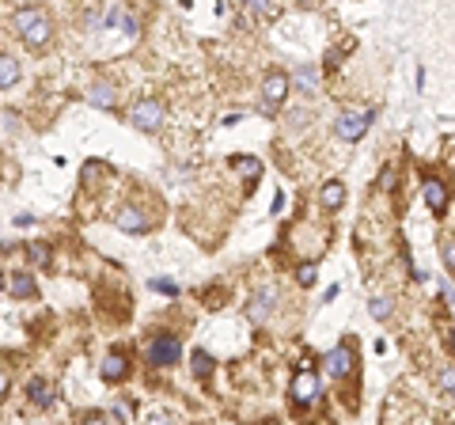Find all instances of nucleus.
Here are the masks:
<instances>
[{
  "label": "nucleus",
  "instance_id": "1",
  "mask_svg": "<svg viewBox=\"0 0 455 425\" xmlns=\"http://www.w3.org/2000/svg\"><path fill=\"white\" fill-rule=\"evenodd\" d=\"M12 27H16V34L23 38V46L34 49V53L53 42V19H49V12L38 8V4H27V8L12 12Z\"/></svg>",
  "mask_w": 455,
  "mask_h": 425
},
{
  "label": "nucleus",
  "instance_id": "2",
  "mask_svg": "<svg viewBox=\"0 0 455 425\" xmlns=\"http://www.w3.org/2000/svg\"><path fill=\"white\" fill-rule=\"evenodd\" d=\"M288 88H293V84H288V73H281V69H269L266 76H262V88H258V110L266 118H273L277 110H281V103L284 99H288Z\"/></svg>",
  "mask_w": 455,
  "mask_h": 425
},
{
  "label": "nucleus",
  "instance_id": "3",
  "mask_svg": "<svg viewBox=\"0 0 455 425\" xmlns=\"http://www.w3.org/2000/svg\"><path fill=\"white\" fill-rule=\"evenodd\" d=\"M288 399L293 406H311L315 399H323V376H319L315 368H296L293 384H288Z\"/></svg>",
  "mask_w": 455,
  "mask_h": 425
},
{
  "label": "nucleus",
  "instance_id": "4",
  "mask_svg": "<svg viewBox=\"0 0 455 425\" xmlns=\"http://www.w3.org/2000/svg\"><path fill=\"white\" fill-rule=\"evenodd\" d=\"M130 122L137 125L140 133H156L163 122H167V106H163L156 95H145V99H137V103H133Z\"/></svg>",
  "mask_w": 455,
  "mask_h": 425
},
{
  "label": "nucleus",
  "instance_id": "5",
  "mask_svg": "<svg viewBox=\"0 0 455 425\" xmlns=\"http://www.w3.org/2000/svg\"><path fill=\"white\" fill-rule=\"evenodd\" d=\"M372 118H376V110L368 106V110H341L338 114V122H334V133H338L341 141H360L368 133V125H372Z\"/></svg>",
  "mask_w": 455,
  "mask_h": 425
},
{
  "label": "nucleus",
  "instance_id": "6",
  "mask_svg": "<svg viewBox=\"0 0 455 425\" xmlns=\"http://www.w3.org/2000/svg\"><path fill=\"white\" fill-rule=\"evenodd\" d=\"M182 357V342L175 335H152V342H148V365L152 368H171L179 365Z\"/></svg>",
  "mask_w": 455,
  "mask_h": 425
},
{
  "label": "nucleus",
  "instance_id": "7",
  "mask_svg": "<svg viewBox=\"0 0 455 425\" xmlns=\"http://www.w3.org/2000/svg\"><path fill=\"white\" fill-rule=\"evenodd\" d=\"M353 368H357V357H353V350L345 342L341 345H334L330 353H323V372L326 376H334V380H345L353 372Z\"/></svg>",
  "mask_w": 455,
  "mask_h": 425
},
{
  "label": "nucleus",
  "instance_id": "8",
  "mask_svg": "<svg viewBox=\"0 0 455 425\" xmlns=\"http://www.w3.org/2000/svg\"><path fill=\"white\" fill-rule=\"evenodd\" d=\"M133 365H130V353L125 350H110L103 357V368H99V376L106 380V384H122V380H130Z\"/></svg>",
  "mask_w": 455,
  "mask_h": 425
},
{
  "label": "nucleus",
  "instance_id": "9",
  "mask_svg": "<svg viewBox=\"0 0 455 425\" xmlns=\"http://www.w3.org/2000/svg\"><path fill=\"white\" fill-rule=\"evenodd\" d=\"M114 224L122 232H130V236H145V232L152 228V221H148L145 209H137V205H122V209L114 212Z\"/></svg>",
  "mask_w": 455,
  "mask_h": 425
},
{
  "label": "nucleus",
  "instance_id": "10",
  "mask_svg": "<svg viewBox=\"0 0 455 425\" xmlns=\"http://www.w3.org/2000/svg\"><path fill=\"white\" fill-rule=\"evenodd\" d=\"M421 190H425V202H429V209L436 212V217H444V209H447V182L444 179H436V175H425V182H421Z\"/></svg>",
  "mask_w": 455,
  "mask_h": 425
},
{
  "label": "nucleus",
  "instance_id": "11",
  "mask_svg": "<svg viewBox=\"0 0 455 425\" xmlns=\"http://www.w3.org/2000/svg\"><path fill=\"white\" fill-rule=\"evenodd\" d=\"M273 304H277V293H273V289H258V293H254L251 296V308H247V315H251V323H258V327H262V323H266V319L269 315H273Z\"/></svg>",
  "mask_w": 455,
  "mask_h": 425
},
{
  "label": "nucleus",
  "instance_id": "12",
  "mask_svg": "<svg viewBox=\"0 0 455 425\" xmlns=\"http://www.w3.org/2000/svg\"><path fill=\"white\" fill-rule=\"evenodd\" d=\"M27 399H31V406L46 410V406H53V399H57V387L49 384L46 376H34V380H27Z\"/></svg>",
  "mask_w": 455,
  "mask_h": 425
},
{
  "label": "nucleus",
  "instance_id": "13",
  "mask_svg": "<svg viewBox=\"0 0 455 425\" xmlns=\"http://www.w3.org/2000/svg\"><path fill=\"white\" fill-rule=\"evenodd\" d=\"M84 99H88L95 110H114V106H118V88L99 80V84H91V88H88V95H84Z\"/></svg>",
  "mask_w": 455,
  "mask_h": 425
},
{
  "label": "nucleus",
  "instance_id": "14",
  "mask_svg": "<svg viewBox=\"0 0 455 425\" xmlns=\"http://www.w3.org/2000/svg\"><path fill=\"white\" fill-rule=\"evenodd\" d=\"M319 205H323V209H341V205H345V182L341 179H330V182H323V186H319Z\"/></svg>",
  "mask_w": 455,
  "mask_h": 425
},
{
  "label": "nucleus",
  "instance_id": "15",
  "mask_svg": "<svg viewBox=\"0 0 455 425\" xmlns=\"http://www.w3.org/2000/svg\"><path fill=\"white\" fill-rule=\"evenodd\" d=\"M8 293L16 296V300H34V296H38V281L31 278V274H12L8 278Z\"/></svg>",
  "mask_w": 455,
  "mask_h": 425
},
{
  "label": "nucleus",
  "instance_id": "16",
  "mask_svg": "<svg viewBox=\"0 0 455 425\" xmlns=\"http://www.w3.org/2000/svg\"><path fill=\"white\" fill-rule=\"evenodd\" d=\"M288 84H296L304 95H315V88H319V69H315V65H300L296 73H288Z\"/></svg>",
  "mask_w": 455,
  "mask_h": 425
},
{
  "label": "nucleus",
  "instance_id": "17",
  "mask_svg": "<svg viewBox=\"0 0 455 425\" xmlns=\"http://www.w3.org/2000/svg\"><path fill=\"white\" fill-rule=\"evenodd\" d=\"M19 80H23V69H19V61L8 58V53H0V91L16 88Z\"/></svg>",
  "mask_w": 455,
  "mask_h": 425
},
{
  "label": "nucleus",
  "instance_id": "18",
  "mask_svg": "<svg viewBox=\"0 0 455 425\" xmlns=\"http://www.w3.org/2000/svg\"><path fill=\"white\" fill-rule=\"evenodd\" d=\"M232 171H239L247 179V190L262 179V164H258V160H247V156H232Z\"/></svg>",
  "mask_w": 455,
  "mask_h": 425
},
{
  "label": "nucleus",
  "instance_id": "19",
  "mask_svg": "<svg viewBox=\"0 0 455 425\" xmlns=\"http://www.w3.org/2000/svg\"><path fill=\"white\" fill-rule=\"evenodd\" d=\"M368 311H372V319H380V323H387V319L395 315V304H391V296L376 293L372 300H368Z\"/></svg>",
  "mask_w": 455,
  "mask_h": 425
},
{
  "label": "nucleus",
  "instance_id": "20",
  "mask_svg": "<svg viewBox=\"0 0 455 425\" xmlns=\"http://www.w3.org/2000/svg\"><path fill=\"white\" fill-rule=\"evenodd\" d=\"M190 365H194V376H201V380H209V376H212V357H209L205 350H194Z\"/></svg>",
  "mask_w": 455,
  "mask_h": 425
},
{
  "label": "nucleus",
  "instance_id": "21",
  "mask_svg": "<svg viewBox=\"0 0 455 425\" xmlns=\"http://www.w3.org/2000/svg\"><path fill=\"white\" fill-rule=\"evenodd\" d=\"M247 8H251L254 19H273L277 16V4H273V0H247Z\"/></svg>",
  "mask_w": 455,
  "mask_h": 425
},
{
  "label": "nucleus",
  "instance_id": "22",
  "mask_svg": "<svg viewBox=\"0 0 455 425\" xmlns=\"http://www.w3.org/2000/svg\"><path fill=\"white\" fill-rule=\"evenodd\" d=\"M296 281H300L304 289H311L319 281V266L315 262H300V266H296Z\"/></svg>",
  "mask_w": 455,
  "mask_h": 425
},
{
  "label": "nucleus",
  "instance_id": "23",
  "mask_svg": "<svg viewBox=\"0 0 455 425\" xmlns=\"http://www.w3.org/2000/svg\"><path fill=\"white\" fill-rule=\"evenodd\" d=\"M27 258H31L34 266H49V258H53V251H49L46 243H27Z\"/></svg>",
  "mask_w": 455,
  "mask_h": 425
},
{
  "label": "nucleus",
  "instance_id": "24",
  "mask_svg": "<svg viewBox=\"0 0 455 425\" xmlns=\"http://www.w3.org/2000/svg\"><path fill=\"white\" fill-rule=\"evenodd\" d=\"M440 254H444V266H447V274L455 278V236H447L444 243H440Z\"/></svg>",
  "mask_w": 455,
  "mask_h": 425
},
{
  "label": "nucleus",
  "instance_id": "25",
  "mask_svg": "<svg viewBox=\"0 0 455 425\" xmlns=\"http://www.w3.org/2000/svg\"><path fill=\"white\" fill-rule=\"evenodd\" d=\"M436 387L440 391H447L455 399V368H440V376H436Z\"/></svg>",
  "mask_w": 455,
  "mask_h": 425
},
{
  "label": "nucleus",
  "instance_id": "26",
  "mask_svg": "<svg viewBox=\"0 0 455 425\" xmlns=\"http://www.w3.org/2000/svg\"><path fill=\"white\" fill-rule=\"evenodd\" d=\"M148 285L156 289V293H167V296H179V285H175V281H163V278H152L148 281Z\"/></svg>",
  "mask_w": 455,
  "mask_h": 425
},
{
  "label": "nucleus",
  "instance_id": "27",
  "mask_svg": "<svg viewBox=\"0 0 455 425\" xmlns=\"http://www.w3.org/2000/svg\"><path fill=\"white\" fill-rule=\"evenodd\" d=\"M80 425H118V422H114L110 414H99V410H95V414H84Z\"/></svg>",
  "mask_w": 455,
  "mask_h": 425
},
{
  "label": "nucleus",
  "instance_id": "28",
  "mask_svg": "<svg viewBox=\"0 0 455 425\" xmlns=\"http://www.w3.org/2000/svg\"><path fill=\"white\" fill-rule=\"evenodd\" d=\"M145 425H179V417H175V414H167V410H163V414H152V417H148Z\"/></svg>",
  "mask_w": 455,
  "mask_h": 425
},
{
  "label": "nucleus",
  "instance_id": "29",
  "mask_svg": "<svg viewBox=\"0 0 455 425\" xmlns=\"http://www.w3.org/2000/svg\"><path fill=\"white\" fill-rule=\"evenodd\" d=\"M8 391H12V376L0 368V399H8Z\"/></svg>",
  "mask_w": 455,
  "mask_h": 425
},
{
  "label": "nucleus",
  "instance_id": "30",
  "mask_svg": "<svg viewBox=\"0 0 455 425\" xmlns=\"http://www.w3.org/2000/svg\"><path fill=\"white\" fill-rule=\"evenodd\" d=\"M444 350L455 357V330H447V327H444Z\"/></svg>",
  "mask_w": 455,
  "mask_h": 425
},
{
  "label": "nucleus",
  "instance_id": "31",
  "mask_svg": "<svg viewBox=\"0 0 455 425\" xmlns=\"http://www.w3.org/2000/svg\"><path fill=\"white\" fill-rule=\"evenodd\" d=\"M122 31H125V34H140V23H133V19L125 16V19H122Z\"/></svg>",
  "mask_w": 455,
  "mask_h": 425
},
{
  "label": "nucleus",
  "instance_id": "32",
  "mask_svg": "<svg viewBox=\"0 0 455 425\" xmlns=\"http://www.w3.org/2000/svg\"><path fill=\"white\" fill-rule=\"evenodd\" d=\"M440 296H444V300H447V304H452V300H455V289H452V285H447V281H440Z\"/></svg>",
  "mask_w": 455,
  "mask_h": 425
},
{
  "label": "nucleus",
  "instance_id": "33",
  "mask_svg": "<svg viewBox=\"0 0 455 425\" xmlns=\"http://www.w3.org/2000/svg\"><path fill=\"white\" fill-rule=\"evenodd\" d=\"M300 4H304V8H315V4H319V0H300Z\"/></svg>",
  "mask_w": 455,
  "mask_h": 425
},
{
  "label": "nucleus",
  "instance_id": "34",
  "mask_svg": "<svg viewBox=\"0 0 455 425\" xmlns=\"http://www.w3.org/2000/svg\"><path fill=\"white\" fill-rule=\"evenodd\" d=\"M0 182H4V171H0Z\"/></svg>",
  "mask_w": 455,
  "mask_h": 425
}]
</instances>
